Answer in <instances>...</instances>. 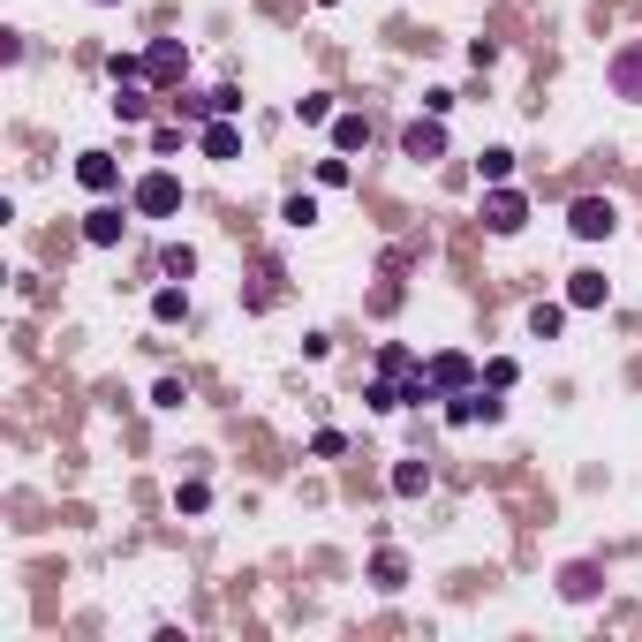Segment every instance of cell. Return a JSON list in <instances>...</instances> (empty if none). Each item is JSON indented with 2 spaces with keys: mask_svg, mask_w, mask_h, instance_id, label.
Instances as JSON below:
<instances>
[{
  "mask_svg": "<svg viewBox=\"0 0 642 642\" xmlns=\"http://www.w3.org/2000/svg\"><path fill=\"white\" fill-rule=\"evenodd\" d=\"M174 507H182V514H204V507H212V484H182V491H174Z\"/></svg>",
  "mask_w": 642,
  "mask_h": 642,
  "instance_id": "obj_24",
  "label": "cell"
},
{
  "mask_svg": "<svg viewBox=\"0 0 642 642\" xmlns=\"http://www.w3.org/2000/svg\"><path fill=\"white\" fill-rule=\"evenodd\" d=\"M371 144V121L363 114H333V152H363Z\"/></svg>",
  "mask_w": 642,
  "mask_h": 642,
  "instance_id": "obj_14",
  "label": "cell"
},
{
  "mask_svg": "<svg viewBox=\"0 0 642 642\" xmlns=\"http://www.w3.org/2000/svg\"><path fill=\"white\" fill-rule=\"evenodd\" d=\"M295 121H310V129H318V121H333V99H325V91H310V99H295Z\"/></svg>",
  "mask_w": 642,
  "mask_h": 642,
  "instance_id": "obj_23",
  "label": "cell"
},
{
  "mask_svg": "<svg viewBox=\"0 0 642 642\" xmlns=\"http://www.w3.org/2000/svg\"><path fill=\"white\" fill-rule=\"evenodd\" d=\"M423 401H446V393L431 386V371H416V378H408V386H401V408H423Z\"/></svg>",
  "mask_w": 642,
  "mask_h": 642,
  "instance_id": "obj_21",
  "label": "cell"
},
{
  "mask_svg": "<svg viewBox=\"0 0 642 642\" xmlns=\"http://www.w3.org/2000/svg\"><path fill=\"white\" fill-rule=\"evenodd\" d=\"M522 220H529V197L507 189V182H491L484 189V227H491V235H522Z\"/></svg>",
  "mask_w": 642,
  "mask_h": 642,
  "instance_id": "obj_3",
  "label": "cell"
},
{
  "mask_svg": "<svg viewBox=\"0 0 642 642\" xmlns=\"http://www.w3.org/2000/svg\"><path fill=\"white\" fill-rule=\"evenodd\" d=\"M99 8H114V0H99Z\"/></svg>",
  "mask_w": 642,
  "mask_h": 642,
  "instance_id": "obj_28",
  "label": "cell"
},
{
  "mask_svg": "<svg viewBox=\"0 0 642 642\" xmlns=\"http://www.w3.org/2000/svg\"><path fill=\"white\" fill-rule=\"evenodd\" d=\"M612 91H620V99H642V46L612 53Z\"/></svg>",
  "mask_w": 642,
  "mask_h": 642,
  "instance_id": "obj_13",
  "label": "cell"
},
{
  "mask_svg": "<svg viewBox=\"0 0 642 642\" xmlns=\"http://www.w3.org/2000/svg\"><path fill=\"white\" fill-rule=\"evenodd\" d=\"M363 401H371V408H378V416H393V408H401V386H393V378H378V386H371V393H363Z\"/></svg>",
  "mask_w": 642,
  "mask_h": 642,
  "instance_id": "obj_25",
  "label": "cell"
},
{
  "mask_svg": "<svg viewBox=\"0 0 642 642\" xmlns=\"http://www.w3.org/2000/svg\"><path fill=\"white\" fill-rule=\"evenodd\" d=\"M129 204L144 220H174V212H182V182H174V174H144V182L129 189Z\"/></svg>",
  "mask_w": 642,
  "mask_h": 642,
  "instance_id": "obj_2",
  "label": "cell"
},
{
  "mask_svg": "<svg viewBox=\"0 0 642 642\" xmlns=\"http://www.w3.org/2000/svg\"><path fill=\"white\" fill-rule=\"evenodd\" d=\"M182 68H189V46H174V38H159V46L144 53V76H152V84H174Z\"/></svg>",
  "mask_w": 642,
  "mask_h": 642,
  "instance_id": "obj_9",
  "label": "cell"
},
{
  "mask_svg": "<svg viewBox=\"0 0 642 642\" xmlns=\"http://www.w3.org/2000/svg\"><path fill=\"white\" fill-rule=\"evenodd\" d=\"M567 227H575V242H605V235H620V204L612 197H575L567 204Z\"/></svg>",
  "mask_w": 642,
  "mask_h": 642,
  "instance_id": "obj_1",
  "label": "cell"
},
{
  "mask_svg": "<svg viewBox=\"0 0 642 642\" xmlns=\"http://www.w3.org/2000/svg\"><path fill=\"white\" fill-rule=\"evenodd\" d=\"M310 454H318V461H340V454H348V439H340V431H318V439H310Z\"/></svg>",
  "mask_w": 642,
  "mask_h": 642,
  "instance_id": "obj_27",
  "label": "cell"
},
{
  "mask_svg": "<svg viewBox=\"0 0 642 642\" xmlns=\"http://www.w3.org/2000/svg\"><path fill=\"white\" fill-rule=\"evenodd\" d=\"M401 159H416V167L446 159V121H439V114H416V121L401 129Z\"/></svg>",
  "mask_w": 642,
  "mask_h": 642,
  "instance_id": "obj_4",
  "label": "cell"
},
{
  "mask_svg": "<svg viewBox=\"0 0 642 642\" xmlns=\"http://www.w3.org/2000/svg\"><path fill=\"white\" fill-rule=\"evenodd\" d=\"M597 590H605V575H597V559H567V567H559V597H567V605H590Z\"/></svg>",
  "mask_w": 642,
  "mask_h": 642,
  "instance_id": "obj_5",
  "label": "cell"
},
{
  "mask_svg": "<svg viewBox=\"0 0 642 642\" xmlns=\"http://www.w3.org/2000/svg\"><path fill=\"white\" fill-rule=\"evenodd\" d=\"M605 295H612L605 272H575V280H567V310H597Z\"/></svg>",
  "mask_w": 642,
  "mask_h": 642,
  "instance_id": "obj_12",
  "label": "cell"
},
{
  "mask_svg": "<svg viewBox=\"0 0 642 642\" xmlns=\"http://www.w3.org/2000/svg\"><path fill=\"white\" fill-rule=\"evenodd\" d=\"M476 167H484V182H507V174H514V152H507V144H491Z\"/></svg>",
  "mask_w": 642,
  "mask_h": 642,
  "instance_id": "obj_22",
  "label": "cell"
},
{
  "mask_svg": "<svg viewBox=\"0 0 642 642\" xmlns=\"http://www.w3.org/2000/svg\"><path fill=\"white\" fill-rule=\"evenodd\" d=\"M371 582H378V590H408V552H393V544H386V552H371Z\"/></svg>",
  "mask_w": 642,
  "mask_h": 642,
  "instance_id": "obj_11",
  "label": "cell"
},
{
  "mask_svg": "<svg viewBox=\"0 0 642 642\" xmlns=\"http://www.w3.org/2000/svg\"><path fill=\"white\" fill-rule=\"evenodd\" d=\"M393 491H401V499L431 491V461H401V469H393Z\"/></svg>",
  "mask_w": 642,
  "mask_h": 642,
  "instance_id": "obj_18",
  "label": "cell"
},
{
  "mask_svg": "<svg viewBox=\"0 0 642 642\" xmlns=\"http://www.w3.org/2000/svg\"><path fill=\"white\" fill-rule=\"evenodd\" d=\"M76 182H84L91 197H114V189H121V167H114V152H84V159H76Z\"/></svg>",
  "mask_w": 642,
  "mask_h": 642,
  "instance_id": "obj_6",
  "label": "cell"
},
{
  "mask_svg": "<svg viewBox=\"0 0 642 642\" xmlns=\"http://www.w3.org/2000/svg\"><path fill=\"white\" fill-rule=\"evenodd\" d=\"M423 371H431V386L446 393V401H454V393H469V355H431V363H423Z\"/></svg>",
  "mask_w": 642,
  "mask_h": 642,
  "instance_id": "obj_7",
  "label": "cell"
},
{
  "mask_svg": "<svg viewBox=\"0 0 642 642\" xmlns=\"http://www.w3.org/2000/svg\"><path fill=\"white\" fill-rule=\"evenodd\" d=\"M152 318H159V325H182V318H189V288H182V280L152 295Z\"/></svg>",
  "mask_w": 642,
  "mask_h": 642,
  "instance_id": "obj_15",
  "label": "cell"
},
{
  "mask_svg": "<svg viewBox=\"0 0 642 642\" xmlns=\"http://www.w3.org/2000/svg\"><path fill=\"white\" fill-rule=\"evenodd\" d=\"M159 272H167V280H189V272H197V250H189V242H167V250H159Z\"/></svg>",
  "mask_w": 642,
  "mask_h": 642,
  "instance_id": "obj_19",
  "label": "cell"
},
{
  "mask_svg": "<svg viewBox=\"0 0 642 642\" xmlns=\"http://www.w3.org/2000/svg\"><path fill=\"white\" fill-rule=\"evenodd\" d=\"M197 152H204V159H235V152H242V129H235V114H220V121H204V136H197Z\"/></svg>",
  "mask_w": 642,
  "mask_h": 642,
  "instance_id": "obj_8",
  "label": "cell"
},
{
  "mask_svg": "<svg viewBox=\"0 0 642 642\" xmlns=\"http://www.w3.org/2000/svg\"><path fill=\"white\" fill-rule=\"evenodd\" d=\"M114 114H121V121H144V114H152V91H144V84L129 76V84L114 91Z\"/></svg>",
  "mask_w": 642,
  "mask_h": 642,
  "instance_id": "obj_16",
  "label": "cell"
},
{
  "mask_svg": "<svg viewBox=\"0 0 642 642\" xmlns=\"http://www.w3.org/2000/svg\"><path fill=\"white\" fill-rule=\"evenodd\" d=\"M280 220H288V227H310V220H318V197H310V189H295V197L280 204Z\"/></svg>",
  "mask_w": 642,
  "mask_h": 642,
  "instance_id": "obj_20",
  "label": "cell"
},
{
  "mask_svg": "<svg viewBox=\"0 0 642 642\" xmlns=\"http://www.w3.org/2000/svg\"><path fill=\"white\" fill-rule=\"evenodd\" d=\"M182 401H189L182 378H159V386H152V408H182Z\"/></svg>",
  "mask_w": 642,
  "mask_h": 642,
  "instance_id": "obj_26",
  "label": "cell"
},
{
  "mask_svg": "<svg viewBox=\"0 0 642 642\" xmlns=\"http://www.w3.org/2000/svg\"><path fill=\"white\" fill-rule=\"evenodd\" d=\"M121 227H129V212H121V204H99V212L84 220V242H91V250H114Z\"/></svg>",
  "mask_w": 642,
  "mask_h": 642,
  "instance_id": "obj_10",
  "label": "cell"
},
{
  "mask_svg": "<svg viewBox=\"0 0 642 642\" xmlns=\"http://www.w3.org/2000/svg\"><path fill=\"white\" fill-rule=\"evenodd\" d=\"M529 333H537V340H559V333H567V303H537V310H529Z\"/></svg>",
  "mask_w": 642,
  "mask_h": 642,
  "instance_id": "obj_17",
  "label": "cell"
}]
</instances>
